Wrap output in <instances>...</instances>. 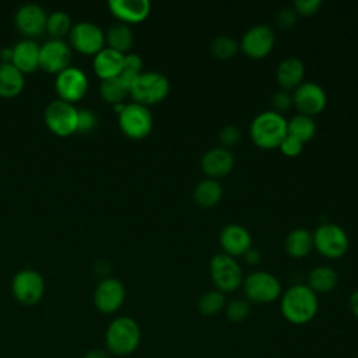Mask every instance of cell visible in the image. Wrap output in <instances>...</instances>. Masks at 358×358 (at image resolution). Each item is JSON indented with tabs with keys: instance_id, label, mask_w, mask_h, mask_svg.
Masks as SVG:
<instances>
[{
	"instance_id": "27",
	"label": "cell",
	"mask_w": 358,
	"mask_h": 358,
	"mask_svg": "<svg viewBox=\"0 0 358 358\" xmlns=\"http://www.w3.org/2000/svg\"><path fill=\"white\" fill-rule=\"evenodd\" d=\"M24 88L22 73L13 63H0V95L15 96Z\"/></svg>"
},
{
	"instance_id": "23",
	"label": "cell",
	"mask_w": 358,
	"mask_h": 358,
	"mask_svg": "<svg viewBox=\"0 0 358 358\" xmlns=\"http://www.w3.org/2000/svg\"><path fill=\"white\" fill-rule=\"evenodd\" d=\"M123 53L110 48H103L94 57V70L102 80L117 77L123 64Z\"/></svg>"
},
{
	"instance_id": "1",
	"label": "cell",
	"mask_w": 358,
	"mask_h": 358,
	"mask_svg": "<svg viewBox=\"0 0 358 358\" xmlns=\"http://www.w3.org/2000/svg\"><path fill=\"white\" fill-rule=\"evenodd\" d=\"M319 310V298L306 284H294L280 296V312L282 317L296 326L315 319Z\"/></svg>"
},
{
	"instance_id": "44",
	"label": "cell",
	"mask_w": 358,
	"mask_h": 358,
	"mask_svg": "<svg viewBox=\"0 0 358 358\" xmlns=\"http://www.w3.org/2000/svg\"><path fill=\"white\" fill-rule=\"evenodd\" d=\"M83 358H109V354L105 350L95 348V350H91V351L85 352Z\"/></svg>"
},
{
	"instance_id": "29",
	"label": "cell",
	"mask_w": 358,
	"mask_h": 358,
	"mask_svg": "<svg viewBox=\"0 0 358 358\" xmlns=\"http://www.w3.org/2000/svg\"><path fill=\"white\" fill-rule=\"evenodd\" d=\"M287 133L302 143L312 140L316 134V123L313 117L296 113L289 120H287Z\"/></svg>"
},
{
	"instance_id": "42",
	"label": "cell",
	"mask_w": 358,
	"mask_h": 358,
	"mask_svg": "<svg viewBox=\"0 0 358 358\" xmlns=\"http://www.w3.org/2000/svg\"><path fill=\"white\" fill-rule=\"evenodd\" d=\"M348 306H350V310L354 315V317L358 319V288L350 295Z\"/></svg>"
},
{
	"instance_id": "11",
	"label": "cell",
	"mask_w": 358,
	"mask_h": 358,
	"mask_svg": "<svg viewBox=\"0 0 358 358\" xmlns=\"http://www.w3.org/2000/svg\"><path fill=\"white\" fill-rule=\"evenodd\" d=\"M292 103L299 113L313 117L326 108L327 95L323 87L317 83L303 81L294 90Z\"/></svg>"
},
{
	"instance_id": "21",
	"label": "cell",
	"mask_w": 358,
	"mask_h": 358,
	"mask_svg": "<svg viewBox=\"0 0 358 358\" xmlns=\"http://www.w3.org/2000/svg\"><path fill=\"white\" fill-rule=\"evenodd\" d=\"M305 66L302 60L295 56H288L282 59L275 70L277 83L282 90H295L299 84L303 83Z\"/></svg>"
},
{
	"instance_id": "14",
	"label": "cell",
	"mask_w": 358,
	"mask_h": 358,
	"mask_svg": "<svg viewBox=\"0 0 358 358\" xmlns=\"http://www.w3.org/2000/svg\"><path fill=\"white\" fill-rule=\"evenodd\" d=\"M126 289L117 278H103L95 288L94 302L99 312L115 313L124 302Z\"/></svg>"
},
{
	"instance_id": "2",
	"label": "cell",
	"mask_w": 358,
	"mask_h": 358,
	"mask_svg": "<svg viewBox=\"0 0 358 358\" xmlns=\"http://www.w3.org/2000/svg\"><path fill=\"white\" fill-rule=\"evenodd\" d=\"M249 134L255 145L262 150L278 148L287 133V119L275 110H264L255 116Z\"/></svg>"
},
{
	"instance_id": "7",
	"label": "cell",
	"mask_w": 358,
	"mask_h": 358,
	"mask_svg": "<svg viewBox=\"0 0 358 358\" xmlns=\"http://www.w3.org/2000/svg\"><path fill=\"white\" fill-rule=\"evenodd\" d=\"M313 248L327 259H338L345 255L350 246L347 232L334 222L320 224L312 234Z\"/></svg>"
},
{
	"instance_id": "6",
	"label": "cell",
	"mask_w": 358,
	"mask_h": 358,
	"mask_svg": "<svg viewBox=\"0 0 358 358\" xmlns=\"http://www.w3.org/2000/svg\"><path fill=\"white\" fill-rule=\"evenodd\" d=\"M210 275L215 289L222 294L234 292L243 282V271L238 260L227 253H215L210 260Z\"/></svg>"
},
{
	"instance_id": "38",
	"label": "cell",
	"mask_w": 358,
	"mask_h": 358,
	"mask_svg": "<svg viewBox=\"0 0 358 358\" xmlns=\"http://www.w3.org/2000/svg\"><path fill=\"white\" fill-rule=\"evenodd\" d=\"M278 150H280L284 155H287V157H298V155L302 152V150H303V143L299 141L298 138H295V137L287 134V136L284 137V140L281 141Z\"/></svg>"
},
{
	"instance_id": "39",
	"label": "cell",
	"mask_w": 358,
	"mask_h": 358,
	"mask_svg": "<svg viewBox=\"0 0 358 358\" xmlns=\"http://www.w3.org/2000/svg\"><path fill=\"white\" fill-rule=\"evenodd\" d=\"M320 0H295L292 8L299 15H313L320 8Z\"/></svg>"
},
{
	"instance_id": "30",
	"label": "cell",
	"mask_w": 358,
	"mask_h": 358,
	"mask_svg": "<svg viewBox=\"0 0 358 358\" xmlns=\"http://www.w3.org/2000/svg\"><path fill=\"white\" fill-rule=\"evenodd\" d=\"M227 303L225 294H222L218 289H210L201 294V296L197 301V309L204 316H214L224 310Z\"/></svg>"
},
{
	"instance_id": "40",
	"label": "cell",
	"mask_w": 358,
	"mask_h": 358,
	"mask_svg": "<svg viewBox=\"0 0 358 358\" xmlns=\"http://www.w3.org/2000/svg\"><path fill=\"white\" fill-rule=\"evenodd\" d=\"M271 103L274 108L273 110L282 113L292 105V95L288 94V91H285V90H280V91L274 92V95L271 98Z\"/></svg>"
},
{
	"instance_id": "33",
	"label": "cell",
	"mask_w": 358,
	"mask_h": 358,
	"mask_svg": "<svg viewBox=\"0 0 358 358\" xmlns=\"http://www.w3.org/2000/svg\"><path fill=\"white\" fill-rule=\"evenodd\" d=\"M143 73V60L136 53H129L123 56V64L120 74L117 76L127 87Z\"/></svg>"
},
{
	"instance_id": "28",
	"label": "cell",
	"mask_w": 358,
	"mask_h": 358,
	"mask_svg": "<svg viewBox=\"0 0 358 358\" xmlns=\"http://www.w3.org/2000/svg\"><path fill=\"white\" fill-rule=\"evenodd\" d=\"M133 41H134V36L127 24L116 22L108 28V32H106V42L109 45L108 48L123 53L131 48Z\"/></svg>"
},
{
	"instance_id": "13",
	"label": "cell",
	"mask_w": 358,
	"mask_h": 358,
	"mask_svg": "<svg viewBox=\"0 0 358 358\" xmlns=\"http://www.w3.org/2000/svg\"><path fill=\"white\" fill-rule=\"evenodd\" d=\"M71 45L85 55H96L103 49L105 34L94 22L81 21L70 29Z\"/></svg>"
},
{
	"instance_id": "43",
	"label": "cell",
	"mask_w": 358,
	"mask_h": 358,
	"mask_svg": "<svg viewBox=\"0 0 358 358\" xmlns=\"http://www.w3.org/2000/svg\"><path fill=\"white\" fill-rule=\"evenodd\" d=\"M245 260L249 263V264H257L259 262H260V253H259V250L257 249H255V248H250L245 255Z\"/></svg>"
},
{
	"instance_id": "26",
	"label": "cell",
	"mask_w": 358,
	"mask_h": 358,
	"mask_svg": "<svg viewBox=\"0 0 358 358\" xmlns=\"http://www.w3.org/2000/svg\"><path fill=\"white\" fill-rule=\"evenodd\" d=\"M222 197V186L217 179L206 178L200 180L193 190V200L197 206L210 208L220 203Z\"/></svg>"
},
{
	"instance_id": "16",
	"label": "cell",
	"mask_w": 358,
	"mask_h": 358,
	"mask_svg": "<svg viewBox=\"0 0 358 358\" xmlns=\"http://www.w3.org/2000/svg\"><path fill=\"white\" fill-rule=\"evenodd\" d=\"M88 88V80L84 71L77 67H67L57 74L56 90L63 101L73 102L84 96Z\"/></svg>"
},
{
	"instance_id": "35",
	"label": "cell",
	"mask_w": 358,
	"mask_h": 358,
	"mask_svg": "<svg viewBox=\"0 0 358 358\" xmlns=\"http://www.w3.org/2000/svg\"><path fill=\"white\" fill-rule=\"evenodd\" d=\"M224 312L229 322L241 323L250 315V302L245 298H234L225 303Z\"/></svg>"
},
{
	"instance_id": "3",
	"label": "cell",
	"mask_w": 358,
	"mask_h": 358,
	"mask_svg": "<svg viewBox=\"0 0 358 358\" xmlns=\"http://www.w3.org/2000/svg\"><path fill=\"white\" fill-rule=\"evenodd\" d=\"M105 343L108 352L117 357H127L133 354L141 343V330L138 323L129 316H119L113 319L105 333Z\"/></svg>"
},
{
	"instance_id": "5",
	"label": "cell",
	"mask_w": 358,
	"mask_h": 358,
	"mask_svg": "<svg viewBox=\"0 0 358 358\" xmlns=\"http://www.w3.org/2000/svg\"><path fill=\"white\" fill-rule=\"evenodd\" d=\"M242 288L245 296L252 303H271L277 301L281 294V282L268 271L256 270L243 278Z\"/></svg>"
},
{
	"instance_id": "31",
	"label": "cell",
	"mask_w": 358,
	"mask_h": 358,
	"mask_svg": "<svg viewBox=\"0 0 358 358\" xmlns=\"http://www.w3.org/2000/svg\"><path fill=\"white\" fill-rule=\"evenodd\" d=\"M127 94H129V87L119 77L102 80L101 95L106 102L113 105L122 103L123 99L127 96Z\"/></svg>"
},
{
	"instance_id": "41",
	"label": "cell",
	"mask_w": 358,
	"mask_h": 358,
	"mask_svg": "<svg viewBox=\"0 0 358 358\" xmlns=\"http://www.w3.org/2000/svg\"><path fill=\"white\" fill-rule=\"evenodd\" d=\"M296 17H298V14L292 7H284L275 14V21H277L278 27L289 28L295 24Z\"/></svg>"
},
{
	"instance_id": "36",
	"label": "cell",
	"mask_w": 358,
	"mask_h": 358,
	"mask_svg": "<svg viewBox=\"0 0 358 358\" xmlns=\"http://www.w3.org/2000/svg\"><path fill=\"white\" fill-rule=\"evenodd\" d=\"M242 138V131L236 124H225L220 133H218V140L221 143V147L228 148L236 145Z\"/></svg>"
},
{
	"instance_id": "4",
	"label": "cell",
	"mask_w": 358,
	"mask_h": 358,
	"mask_svg": "<svg viewBox=\"0 0 358 358\" xmlns=\"http://www.w3.org/2000/svg\"><path fill=\"white\" fill-rule=\"evenodd\" d=\"M169 80L158 71H143L129 87V94L134 102L144 106L159 103L169 94Z\"/></svg>"
},
{
	"instance_id": "22",
	"label": "cell",
	"mask_w": 358,
	"mask_h": 358,
	"mask_svg": "<svg viewBox=\"0 0 358 358\" xmlns=\"http://www.w3.org/2000/svg\"><path fill=\"white\" fill-rule=\"evenodd\" d=\"M39 50L36 42L22 39L13 48V64L21 73H29L39 66Z\"/></svg>"
},
{
	"instance_id": "34",
	"label": "cell",
	"mask_w": 358,
	"mask_h": 358,
	"mask_svg": "<svg viewBox=\"0 0 358 358\" xmlns=\"http://www.w3.org/2000/svg\"><path fill=\"white\" fill-rule=\"evenodd\" d=\"M70 25H71L70 17H69L64 11L57 10V11H53V13L48 17L46 29H48V32H49L55 39H59V38L64 36V35L70 31Z\"/></svg>"
},
{
	"instance_id": "24",
	"label": "cell",
	"mask_w": 358,
	"mask_h": 358,
	"mask_svg": "<svg viewBox=\"0 0 358 358\" xmlns=\"http://www.w3.org/2000/svg\"><path fill=\"white\" fill-rule=\"evenodd\" d=\"M338 284V274L330 266H316L308 274L306 285L315 294L331 292Z\"/></svg>"
},
{
	"instance_id": "18",
	"label": "cell",
	"mask_w": 358,
	"mask_h": 358,
	"mask_svg": "<svg viewBox=\"0 0 358 358\" xmlns=\"http://www.w3.org/2000/svg\"><path fill=\"white\" fill-rule=\"evenodd\" d=\"M234 165L235 159L231 150L221 145L210 148L201 155L200 159L201 171L207 175V178L211 179H218L228 175L234 169Z\"/></svg>"
},
{
	"instance_id": "9",
	"label": "cell",
	"mask_w": 358,
	"mask_h": 358,
	"mask_svg": "<svg viewBox=\"0 0 358 358\" xmlns=\"http://www.w3.org/2000/svg\"><path fill=\"white\" fill-rule=\"evenodd\" d=\"M275 35L270 25L256 24L246 29L239 42V49L250 59H263L274 48Z\"/></svg>"
},
{
	"instance_id": "19",
	"label": "cell",
	"mask_w": 358,
	"mask_h": 358,
	"mask_svg": "<svg viewBox=\"0 0 358 358\" xmlns=\"http://www.w3.org/2000/svg\"><path fill=\"white\" fill-rule=\"evenodd\" d=\"M48 15L45 10L34 3H28L21 6L15 13V25L17 28L28 35L38 36L46 29Z\"/></svg>"
},
{
	"instance_id": "12",
	"label": "cell",
	"mask_w": 358,
	"mask_h": 358,
	"mask_svg": "<svg viewBox=\"0 0 358 358\" xmlns=\"http://www.w3.org/2000/svg\"><path fill=\"white\" fill-rule=\"evenodd\" d=\"M13 295L24 305H34L41 301L45 292V281L42 275L35 270L18 271L11 282Z\"/></svg>"
},
{
	"instance_id": "37",
	"label": "cell",
	"mask_w": 358,
	"mask_h": 358,
	"mask_svg": "<svg viewBox=\"0 0 358 358\" xmlns=\"http://www.w3.org/2000/svg\"><path fill=\"white\" fill-rule=\"evenodd\" d=\"M98 124L96 115L90 109H80L77 115V129L76 131L80 133H90Z\"/></svg>"
},
{
	"instance_id": "20",
	"label": "cell",
	"mask_w": 358,
	"mask_h": 358,
	"mask_svg": "<svg viewBox=\"0 0 358 358\" xmlns=\"http://www.w3.org/2000/svg\"><path fill=\"white\" fill-rule=\"evenodd\" d=\"M110 13L122 22H140L150 14L148 0H110L108 3Z\"/></svg>"
},
{
	"instance_id": "15",
	"label": "cell",
	"mask_w": 358,
	"mask_h": 358,
	"mask_svg": "<svg viewBox=\"0 0 358 358\" xmlns=\"http://www.w3.org/2000/svg\"><path fill=\"white\" fill-rule=\"evenodd\" d=\"M222 253L232 257L243 256L252 248V235L241 224H227L218 235Z\"/></svg>"
},
{
	"instance_id": "32",
	"label": "cell",
	"mask_w": 358,
	"mask_h": 358,
	"mask_svg": "<svg viewBox=\"0 0 358 358\" xmlns=\"http://www.w3.org/2000/svg\"><path fill=\"white\" fill-rule=\"evenodd\" d=\"M238 50L239 43L228 35H218L210 42V52L217 59H231Z\"/></svg>"
},
{
	"instance_id": "25",
	"label": "cell",
	"mask_w": 358,
	"mask_h": 358,
	"mask_svg": "<svg viewBox=\"0 0 358 358\" xmlns=\"http://www.w3.org/2000/svg\"><path fill=\"white\" fill-rule=\"evenodd\" d=\"M284 249L294 259L305 257L313 249L312 232H309L305 228H295V229H292L285 236Z\"/></svg>"
},
{
	"instance_id": "17",
	"label": "cell",
	"mask_w": 358,
	"mask_h": 358,
	"mask_svg": "<svg viewBox=\"0 0 358 358\" xmlns=\"http://www.w3.org/2000/svg\"><path fill=\"white\" fill-rule=\"evenodd\" d=\"M70 48L62 39H50L39 50V66L49 73H60L69 67Z\"/></svg>"
},
{
	"instance_id": "10",
	"label": "cell",
	"mask_w": 358,
	"mask_h": 358,
	"mask_svg": "<svg viewBox=\"0 0 358 358\" xmlns=\"http://www.w3.org/2000/svg\"><path fill=\"white\" fill-rule=\"evenodd\" d=\"M78 110L67 101L57 99L45 109V122L57 136H69L77 129Z\"/></svg>"
},
{
	"instance_id": "8",
	"label": "cell",
	"mask_w": 358,
	"mask_h": 358,
	"mask_svg": "<svg viewBox=\"0 0 358 358\" xmlns=\"http://www.w3.org/2000/svg\"><path fill=\"white\" fill-rule=\"evenodd\" d=\"M119 127L130 138H144L152 130V115L141 103H127L119 113Z\"/></svg>"
}]
</instances>
